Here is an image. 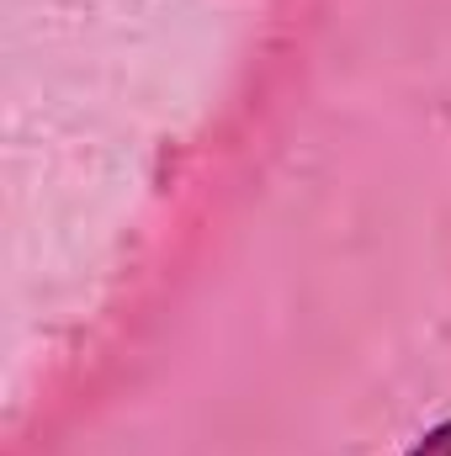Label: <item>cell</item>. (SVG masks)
I'll list each match as a JSON object with an SVG mask.
<instances>
[{"label": "cell", "instance_id": "obj_1", "mask_svg": "<svg viewBox=\"0 0 451 456\" xmlns=\"http://www.w3.org/2000/svg\"><path fill=\"white\" fill-rule=\"evenodd\" d=\"M409 456H451V419H447V425H436V430H430V436H425Z\"/></svg>", "mask_w": 451, "mask_h": 456}]
</instances>
